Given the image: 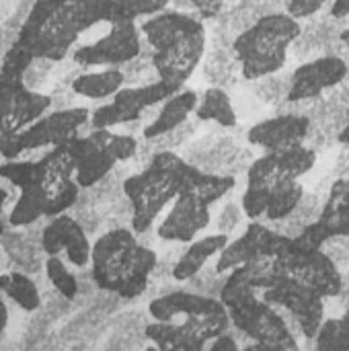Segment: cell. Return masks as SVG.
<instances>
[{
    "label": "cell",
    "mask_w": 349,
    "mask_h": 351,
    "mask_svg": "<svg viewBox=\"0 0 349 351\" xmlns=\"http://www.w3.org/2000/svg\"><path fill=\"white\" fill-rule=\"evenodd\" d=\"M323 199L317 195V193H304L302 195V199H300V204L296 206V210L290 214V216H286V218H282V220H278V222H269L276 230H280L282 234H286V237H296V234H300L311 222H315L319 216H321V212H323Z\"/></svg>",
    "instance_id": "obj_28"
},
{
    "label": "cell",
    "mask_w": 349,
    "mask_h": 351,
    "mask_svg": "<svg viewBox=\"0 0 349 351\" xmlns=\"http://www.w3.org/2000/svg\"><path fill=\"white\" fill-rule=\"evenodd\" d=\"M123 84H125V76L121 66H107L101 72L76 74L70 88L78 97L101 101V99H111Z\"/></svg>",
    "instance_id": "obj_22"
},
{
    "label": "cell",
    "mask_w": 349,
    "mask_h": 351,
    "mask_svg": "<svg viewBox=\"0 0 349 351\" xmlns=\"http://www.w3.org/2000/svg\"><path fill=\"white\" fill-rule=\"evenodd\" d=\"M158 78L185 84L206 53V27L197 14L160 10L140 25Z\"/></svg>",
    "instance_id": "obj_1"
},
{
    "label": "cell",
    "mask_w": 349,
    "mask_h": 351,
    "mask_svg": "<svg viewBox=\"0 0 349 351\" xmlns=\"http://www.w3.org/2000/svg\"><path fill=\"white\" fill-rule=\"evenodd\" d=\"M272 8H276L278 10V6H284L286 8V4H288V0H265Z\"/></svg>",
    "instance_id": "obj_46"
},
{
    "label": "cell",
    "mask_w": 349,
    "mask_h": 351,
    "mask_svg": "<svg viewBox=\"0 0 349 351\" xmlns=\"http://www.w3.org/2000/svg\"><path fill=\"white\" fill-rule=\"evenodd\" d=\"M302 25L288 12L272 10L232 39V51L241 66V76L255 82L276 74L286 66L288 49L300 35Z\"/></svg>",
    "instance_id": "obj_3"
},
{
    "label": "cell",
    "mask_w": 349,
    "mask_h": 351,
    "mask_svg": "<svg viewBox=\"0 0 349 351\" xmlns=\"http://www.w3.org/2000/svg\"><path fill=\"white\" fill-rule=\"evenodd\" d=\"M261 298L284 315L296 339H315L325 321V298L288 274H280L272 286L261 290Z\"/></svg>",
    "instance_id": "obj_7"
},
{
    "label": "cell",
    "mask_w": 349,
    "mask_h": 351,
    "mask_svg": "<svg viewBox=\"0 0 349 351\" xmlns=\"http://www.w3.org/2000/svg\"><path fill=\"white\" fill-rule=\"evenodd\" d=\"M212 206L191 193H179L171 202V210L158 224V237L169 243H191L208 228L212 220Z\"/></svg>",
    "instance_id": "obj_15"
},
{
    "label": "cell",
    "mask_w": 349,
    "mask_h": 351,
    "mask_svg": "<svg viewBox=\"0 0 349 351\" xmlns=\"http://www.w3.org/2000/svg\"><path fill=\"white\" fill-rule=\"evenodd\" d=\"M148 313L154 321H177L193 327L208 343L230 329L228 308L218 296L200 294L193 290H173L165 292L148 304Z\"/></svg>",
    "instance_id": "obj_5"
},
{
    "label": "cell",
    "mask_w": 349,
    "mask_h": 351,
    "mask_svg": "<svg viewBox=\"0 0 349 351\" xmlns=\"http://www.w3.org/2000/svg\"><path fill=\"white\" fill-rule=\"evenodd\" d=\"M47 204H49V191L43 185H31L21 189L8 214V226L23 228L39 222L47 214Z\"/></svg>",
    "instance_id": "obj_23"
},
{
    "label": "cell",
    "mask_w": 349,
    "mask_h": 351,
    "mask_svg": "<svg viewBox=\"0 0 349 351\" xmlns=\"http://www.w3.org/2000/svg\"><path fill=\"white\" fill-rule=\"evenodd\" d=\"M349 74L348 62L335 53H321L300 64L290 76L286 101H306L333 90Z\"/></svg>",
    "instance_id": "obj_12"
},
{
    "label": "cell",
    "mask_w": 349,
    "mask_h": 351,
    "mask_svg": "<svg viewBox=\"0 0 349 351\" xmlns=\"http://www.w3.org/2000/svg\"><path fill=\"white\" fill-rule=\"evenodd\" d=\"M53 60H47V58H33L31 64L27 66L25 74H23V80L29 88H37L41 86L47 78H49V72L53 68Z\"/></svg>",
    "instance_id": "obj_35"
},
{
    "label": "cell",
    "mask_w": 349,
    "mask_h": 351,
    "mask_svg": "<svg viewBox=\"0 0 349 351\" xmlns=\"http://www.w3.org/2000/svg\"><path fill=\"white\" fill-rule=\"evenodd\" d=\"M339 300H346L344 304L349 306V271L348 274H344V290H341V294L337 296Z\"/></svg>",
    "instance_id": "obj_44"
},
{
    "label": "cell",
    "mask_w": 349,
    "mask_h": 351,
    "mask_svg": "<svg viewBox=\"0 0 349 351\" xmlns=\"http://www.w3.org/2000/svg\"><path fill=\"white\" fill-rule=\"evenodd\" d=\"M41 247L47 255H66L74 267H86L91 263L93 245L88 232L72 214H58L41 230Z\"/></svg>",
    "instance_id": "obj_14"
},
{
    "label": "cell",
    "mask_w": 349,
    "mask_h": 351,
    "mask_svg": "<svg viewBox=\"0 0 349 351\" xmlns=\"http://www.w3.org/2000/svg\"><path fill=\"white\" fill-rule=\"evenodd\" d=\"M6 325H8V308H6V304H4V300L0 296V335L4 333Z\"/></svg>",
    "instance_id": "obj_43"
},
{
    "label": "cell",
    "mask_w": 349,
    "mask_h": 351,
    "mask_svg": "<svg viewBox=\"0 0 349 351\" xmlns=\"http://www.w3.org/2000/svg\"><path fill=\"white\" fill-rule=\"evenodd\" d=\"M107 146H109L111 154L117 158V162H125L130 158H136L140 142L132 134H115V132H111Z\"/></svg>",
    "instance_id": "obj_34"
},
{
    "label": "cell",
    "mask_w": 349,
    "mask_h": 351,
    "mask_svg": "<svg viewBox=\"0 0 349 351\" xmlns=\"http://www.w3.org/2000/svg\"><path fill=\"white\" fill-rule=\"evenodd\" d=\"M51 109V95H43L35 88H21L4 113L0 115V134H14L31 125L35 119Z\"/></svg>",
    "instance_id": "obj_17"
},
{
    "label": "cell",
    "mask_w": 349,
    "mask_h": 351,
    "mask_svg": "<svg viewBox=\"0 0 349 351\" xmlns=\"http://www.w3.org/2000/svg\"><path fill=\"white\" fill-rule=\"evenodd\" d=\"M171 0H113L111 4V21H136L138 16H150L167 8Z\"/></svg>",
    "instance_id": "obj_32"
},
{
    "label": "cell",
    "mask_w": 349,
    "mask_h": 351,
    "mask_svg": "<svg viewBox=\"0 0 349 351\" xmlns=\"http://www.w3.org/2000/svg\"><path fill=\"white\" fill-rule=\"evenodd\" d=\"M45 276L47 282L51 284V288L66 300H74L80 292V284L78 278L66 267V263L62 261L60 255H47L45 257Z\"/></svg>",
    "instance_id": "obj_31"
},
{
    "label": "cell",
    "mask_w": 349,
    "mask_h": 351,
    "mask_svg": "<svg viewBox=\"0 0 349 351\" xmlns=\"http://www.w3.org/2000/svg\"><path fill=\"white\" fill-rule=\"evenodd\" d=\"M230 237L224 232H216V234H208L202 239H193L191 243H187V249L181 251V255L175 259L171 276L175 282H189L193 276H197L212 257H218V253L228 245Z\"/></svg>",
    "instance_id": "obj_18"
},
{
    "label": "cell",
    "mask_w": 349,
    "mask_h": 351,
    "mask_svg": "<svg viewBox=\"0 0 349 351\" xmlns=\"http://www.w3.org/2000/svg\"><path fill=\"white\" fill-rule=\"evenodd\" d=\"M121 189L132 208V230L136 234H146L160 212L179 195V185L167 162L165 150L154 152L140 173L125 177Z\"/></svg>",
    "instance_id": "obj_4"
},
{
    "label": "cell",
    "mask_w": 349,
    "mask_h": 351,
    "mask_svg": "<svg viewBox=\"0 0 349 351\" xmlns=\"http://www.w3.org/2000/svg\"><path fill=\"white\" fill-rule=\"evenodd\" d=\"M337 142L339 144H349V119L346 121V125L341 128V132L337 134Z\"/></svg>",
    "instance_id": "obj_45"
},
{
    "label": "cell",
    "mask_w": 349,
    "mask_h": 351,
    "mask_svg": "<svg viewBox=\"0 0 349 351\" xmlns=\"http://www.w3.org/2000/svg\"><path fill=\"white\" fill-rule=\"evenodd\" d=\"M313 341L319 351H349V306L339 319H325Z\"/></svg>",
    "instance_id": "obj_30"
},
{
    "label": "cell",
    "mask_w": 349,
    "mask_h": 351,
    "mask_svg": "<svg viewBox=\"0 0 349 351\" xmlns=\"http://www.w3.org/2000/svg\"><path fill=\"white\" fill-rule=\"evenodd\" d=\"M331 237H349V179L339 177L329 187L323 212L317 218Z\"/></svg>",
    "instance_id": "obj_21"
},
{
    "label": "cell",
    "mask_w": 349,
    "mask_h": 351,
    "mask_svg": "<svg viewBox=\"0 0 349 351\" xmlns=\"http://www.w3.org/2000/svg\"><path fill=\"white\" fill-rule=\"evenodd\" d=\"M109 134H111L109 128H99V130L93 128L91 134L86 136L78 134L68 140V148L76 162L74 179L82 189L93 187L117 167V158L111 154L107 146Z\"/></svg>",
    "instance_id": "obj_13"
},
{
    "label": "cell",
    "mask_w": 349,
    "mask_h": 351,
    "mask_svg": "<svg viewBox=\"0 0 349 351\" xmlns=\"http://www.w3.org/2000/svg\"><path fill=\"white\" fill-rule=\"evenodd\" d=\"M323 251L344 269L349 267V237H331L323 245Z\"/></svg>",
    "instance_id": "obj_37"
},
{
    "label": "cell",
    "mask_w": 349,
    "mask_h": 351,
    "mask_svg": "<svg viewBox=\"0 0 349 351\" xmlns=\"http://www.w3.org/2000/svg\"><path fill=\"white\" fill-rule=\"evenodd\" d=\"M348 175H349V169H348Z\"/></svg>",
    "instance_id": "obj_49"
},
{
    "label": "cell",
    "mask_w": 349,
    "mask_h": 351,
    "mask_svg": "<svg viewBox=\"0 0 349 351\" xmlns=\"http://www.w3.org/2000/svg\"><path fill=\"white\" fill-rule=\"evenodd\" d=\"M288 241L290 237L282 234L272 224H265L261 220H251L247 230L239 239L228 241V245L218 253L214 271L228 274L230 269L247 261L259 257H278L286 249Z\"/></svg>",
    "instance_id": "obj_11"
},
{
    "label": "cell",
    "mask_w": 349,
    "mask_h": 351,
    "mask_svg": "<svg viewBox=\"0 0 349 351\" xmlns=\"http://www.w3.org/2000/svg\"><path fill=\"white\" fill-rule=\"evenodd\" d=\"M290 76L292 74H269V76H263L257 82L255 86V95L265 101V103H274V105H280L288 99V90H290Z\"/></svg>",
    "instance_id": "obj_33"
},
{
    "label": "cell",
    "mask_w": 349,
    "mask_h": 351,
    "mask_svg": "<svg viewBox=\"0 0 349 351\" xmlns=\"http://www.w3.org/2000/svg\"><path fill=\"white\" fill-rule=\"evenodd\" d=\"M144 337L163 351H202L208 341L187 323L154 321L144 327Z\"/></svg>",
    "instance_id": "obj_20"
},
{
    "label": "cell",
    "mask_w": 349,
    "mask_h": 351,
    "mask_svg": "<svg viewBox=\"0 0 349 351\" xmlns=\"http://www.w3.org/2000/svg\"><path fill=\"white\" fill-rule=\"evenodd\" d=\"M91 119V111L86 107H64L53 109L31 125L14 134H0V156L6 160L19 158L25 152L51 148L68 142L78 136L80 128H84Z\"/></svg>",
    "instance_id": "obj_6"
},
{
    "label": "cell",
    "mask_w": 349,
    "mask_h": 351,
    "mask_svg": "<svg viewBox=\"0 0 349 351\" xmlns=\"http://www.w3.org/2000/svg\"><path fill=\"white\" fill-rule=\"evenodd\" d=\"M0 179H4L14 189H25L31 185H43L45 179V167L43 160H6L0 165Z\"/></svg>",
    "instance_id": "obj_29"
},
{
    "label": "cell",
    "mask_w": 349,
    "mask_h": 351,
    "mask_svg": "<svg viewBox=\"0 0 349 351\" xmlns=\"http://www.w3.org/2000/svg\"><path fill=\"white\" fill-rule=\"evenodd\" d=\"M329 14L335 19H348L349 16V0H333L329 6Z\"/></svg>",
    "instance_id": "obj_41"
},
{
    "label": "cell",
    "mask_w": 349,
    "mask_h": 351,
    "mask_svg": "<svg viewBox=\"0 0 349 351\" xmlns=\"http://www.w3.org/2000/svg\"><path fill=\"white\" fill-rule=\"evenodd\" d=\"M339 37H341L346 43H349V25L346 27V29H344V31H341V33H339Z\"/></svg>",
    "instance_id": "obj_47"
},
{
    "label": "cell",
    "mask_w": 349,
    "mask_h": 351,
    "mask_svg": "<svg viewBox=\"0 0 349 351\" xmlns=\"http://www.w3.org/2000/svg\"><path fill=\"white\" fill-rule=\"evenodd\" d=\"M274 261L280 271L306 284L325 300L337 298L344 290V271L323 249H306L290 237L286 249Z\"/></svg>",
    "instance_id": "obj_8"
},
{
    "label": "cell",
    "mask_w": 349,
    "mask_h": 351,
    "mask_svg": "<svg viewBox=\"0 0 349 351\" xmlns=\"http://www.w3.org/2000/svg\"><path fill=\"white\" fill-rule=\"evenodd\" d=\"M243 216H245V212H243V206L239 208L237 204H226L224 208H222V212H220V216H218V228H220V232H224V234H228V232H232L239 224H241V220H243Z\"/></svg>",
    "instance_id": "obj_38"
},
{
    "label": "cell",
    "mask_w": 349,
    "mask_h": 351,
    "mask_svg": "<svg viewBox=\"0 0 349 351\" xmlns=\"http://www.w3.org/2000/svg\"><path fill=\"white\" fill-rule=\"evenodd\" d=\"M195 119L200 121H212L220 128H234L237 125V111L230 101V95L222 86H210L204 90V95L197 101V107L193 111Z\"/></svg>",
    "instance_id": "obj_24"
},
{
    "label": "cell",
    "mask_w": 349,
    "mask_h": 351,
    "mask_svg": "<svg viewBox=\"0 0 349 351\" xmlns=\"http://www.w3.org/2000/svg\"><path fill=\"white\" fill-rule=\"evenodd\" d=\"M327 2H329V0H288L286 12H288L290 16L302 21V19H311V16L319 14Z\"/></svg>",
    "instance_id": "obj_36"
},
{
    "label": "cell",
    "mask_w": 349,
    "mask_h": 351,
    "mask_svg": "<svg viewBox=\"0 0 349 351\" xmlns=\"http://www.w3.org/2000/svg\"><path fill=\"white\" fill-rule=\"evenodd\" d=\"M179 88L183 86L165 78H156L146 84H134L130 88L121 86L107 105H101L91 113L88 123L95 130L99 128L111 130L115 125H128L132 121H140L150 107L160 105L167 97L177 93Z\"/></svg>",
    "instance_id": "obj_9"
},
{
    "label": "cell",
    "mask_w": 349,
    "mask_h": 351,
    "mask_svg": "<svg viewBox=\"0 0 349 351\" xmlns=\"http://www.w3.org/2000/svg\"><path fill=\"white\" fill-rule=\"evenodd\" d=\"M0 292L10 298L21 311L35 313L41 306V294L37 284L27 276V271H8L0 274Z\"/></svg>",
    "instance_id": "obj_26"
},
{
    "label": "cell",
    "mask_w": 349,
    "mask_h": 351,
    "mask_svg": "<svg viewBox=\"0 0 349 351\" xmlns=\"http://www.w3.org/2000/svg\"><path fill=\"white\" fill-rule=\"evenodd\" d=\"M206 350L210 351H239L241 350V346H239V341L234 339V335H230V329L228 331H224V333H220V335H216L210 343H208V348Z\"/></svg>",
    "instance_id": "obj_40"
},
{
    "label": "cell",
    "mask_w": 349,
    "mask_h": 351,
    "mask_svg": "<svg viewBox=\"0 0 349 351\" xmlns=\"http://www.w3.org/2000/svg\"><path fill=\"white\" fill-rule=\"evenodd\" d=\"M0 259H2V249H0Z\"/></svg>",
    "instance_id": "obj_48"
},
{
    "label": "cell",
    "mask_w": 349,
    "mask_h": 351,
    "mask_svg": "<svg viewBox=\"0 0 349 351\" xmlns=\"http://www.w3.org/2000/svg\"><path fill=\"white\" fill-rule=\"evenodd\" d=\"M8 197H10V191L0 185V234L6 230V224H8V220H4V208L8 204Z\"/></svg>",
    "instance_id": "obj_42"
},
{
    "label": "cell",
    "mask_w": 349,
    "mask_h": 351,
    "mask_svg": "<svg viewBox=\"0 0 349 351\" xmlns=\"http://www.w3.org/2000/svg\"><path fill=\"white\" fill-rule=\"evenodd\" d=\"M304 193L306 191H304V187L300 185L298 179H278L272 185L263 218L267 222H278V220L290 216L296 210V206L300 204Z\"/></svg>",
    "instance_id": "obj_27"
},
{
    "label": "cell",
    "mask_w": 349,
    "mask_h": 351,
    "mask_svg": "<svg viewBox=\"0 0 349 351\" xmlns=\"http://www.w3.org/2000/svg\"><path fill=\"white\" fill-rule=\"evenodd\" d=\"M200 19H216L224 8V0H185Z\"/></svg>",
    "instance_id": "obj_39"
},
{
    "label": "cell",
    "mask_w": 349,
    "mask_h": 351,
    "mask_svg": "<svg viewBox=\"0 0 349 351\" xmlns=\"http://www.w3.org/2000/svg\"><path fill=\"white\" fill-rule=\"evenodd\" d=\"M197 101H200V97H197L195 90L179 88L177 93H173L171 97H167L160 103V109L154 115V119L144 125L142 138L152 140V138H158V136L183 125L193 115V111L197 107Z\"/></svg>",
    "instance_id": "obj_19"
},
{
    "label": "cell",
    "mask_w": 349,
    "mask_h": 351,
    "mask_svg": "<svg viewBox=\"0 0 349 351\" xmlns=\"http://www.w3.org/2000/svg\"><path fill=\"white\" fill-rule=\"evenodd\" d=\"M269 156L274 162L276 179H300L302 175L313 171L317 162V150L306 144H298L282 150H269Z\"/></svg>",
    "instance_id": "obj_25"
},
{
    "label": "cell",
    "mask_w": 349,
    "mask_h": 351,
    "mask_svg": "<svg viewBox=\"0 0 349 351\" xmlns=\"http://www.w3.org/2000/svg\"><path fill=\"white\" fill-rule=\"evenodd\" d=\"M311 125L313 121L306 115L278 113L276 117L251 125L247 132V142L257 148H263V152L298 146L306 142Z\"/></svg>",
    "instance_id": "obj_16"
},
{
    "label": "cell",
    "mask_w": 349,
    "mask_h": 351,
    "mask_svg": "<svg viewBox=\"0 0 349 351\" xmlns=\"http://www.w3.org/2000/svg\"><path fill=\"white\" fill-rule=\"evenodd\" d=\"M144 39L136 21L111 23V29L93 43L72 51V62L82 68L91 66H123L142 51Z\"/></svg>",
    "instance_id": "obj_10"
},
{
    "label": "cell",
    "mask_w": 349,
    "mask_h": 351,
    "mask_svg": "<svg viewBox=\"0 0 349 351\" xmlns=\"http://www.w3.org/2000/svg\"><path fill=\"white\" fill-rule=\"evenodd\" d=\"M158 265L156 253L125 226L103 232L91 251V276L99 290L134 300L148 290Z\"/></svg>",
    "instance_id": "obj_2"
}]
</instances>
